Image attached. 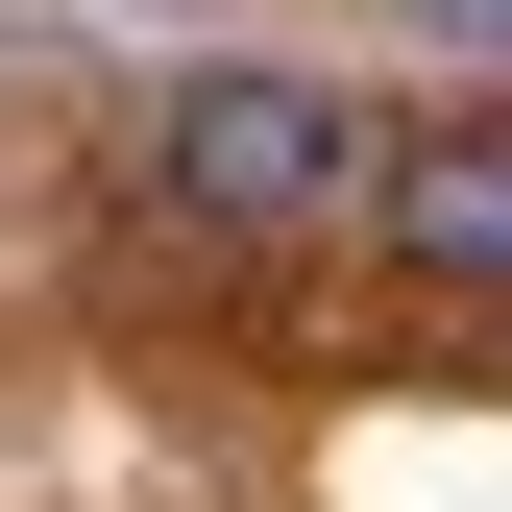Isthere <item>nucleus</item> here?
Masks as SVG:
<instances>
[{"instance_id":"f03ea898","label":"nucleus","mask_w":512,"mask_h":512,"mask_svg":"<svg viewBox=\"0 0 512 512\" xmlns=\"http://www.w3.org/2000/svg\"><path fill=\"white\" fill-rule=\"evenodd\" d=\"M391 244H415L439 317H488V269H512V147H488V122H439V147L391 171Z\"/></svg>"},{"instance_id":"f257e3e1","label":"nucleus","mask_w":512,"mask_h":512,"mask_svg":"<svg viewBox=\"0 0 512 512\" xmlns=\"http://www.w3.org/2000/svg\"><path fill=\"white\" fill-rule=\"evenodd\" d=\"M147 171H171V220H317V196H342V171H366V122L342 98H317V74H171V122H147Z\"/></svg>"}]
</instances>
